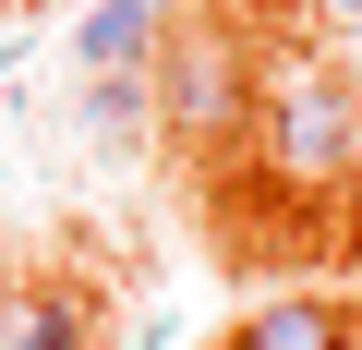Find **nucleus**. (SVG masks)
I'll use <instances>...</instances> for the list:
<instances>
[{
  "label": "nucleus",
  "mask_w": 362,
  "mask_h": 350,
  "mask_svg": "<svg viewBox=\"0 0 362 350\" xmlns=\"http://www.w3.org/2000/svg\"><path fill=\"white\" fill-rule=\"evenodd\" d=\"M157 37H169L157 0H97V13L73 25V61H85V73H145V61H157Z\"/></svg>",
  "instance_id": "nucleus-5"
},
{
  "label": "nucleus",
  "mask_w": 362,
  "mask_h": 350,
  "mask_svg": "<svg viewBox=\"0 0 362 350\" xmlns=\"http://www.w3.org/2000/svg\"><path fill=\"white\" fill-rule=\"evenodd\" d=\"M350 194H362V169H350Z\"/></svg>",
  "instance_id": "nucleus-10"
},
{
  "label": "nucleus",
  "mask_w": 362,
  "mask_h": 350,
  "mask_svg": "<svg viewBox=\"0 0 362 350\" xmlns=\"http://www.w3.org/2000/svg\"><path fill=\"white\" fill-rule=\"evenodd\" d=\"M350 85H362V37H350Z\"/></svg>",
  "instance_id": "nucleus-8"
},
{
  "label": "nucleus",
  "mask_w": 362,
  "mask_h": 350,
  "mask_svg": "<svg viewBox=\"0 0 362 350\" xmlns=\"http://www.w3.org/2000/svg\"><path fill=\"white\" fill-rule=\"evenodd\" d=\"M242 133H254V157H266V182H290V194H350V169H362V85H350V61H314V49L266 61Z\"/></svg>",
  "instance_id": "nucleus-1"
},
{
  "label": "nucleus",
  "mask_w": 362,
  "mask_h": 350,
  "mask_svg": "<svg viewBox=\"0 0 362 350\" xmlns=\"http://www.w3.org/2000/svg\"><path fill=\"white\" fill-rule=\"evenodd\" d=\"M145 109H157L169 133H230V121L254 109V73H242V49H230L218 25H169L157 61H145Z\"/></svg>",
  "instance_id": "nucleus-2"
},
{
  "label": "nucleus",
  "mask_w": 362,
  "mask_h": 350,
  "mask_svg": "<svg viewBox=\"0 0 362 350\" xmlns=\"http://www.w3.org/2000/svg\"><path fill=\"white\" fill-rule=\"evenodd\" d=\"M230 350H362V314L326 302V290H278L230 326Z\"/></svg>",
  "instance_id": "nucleus-3"
},
{
  "label": "nucleus",
  "mask_w": 362,
  "mask_h": 350,
  "mask_svg": "<svg viewBox=\"0 0 362 350\" xmlns=\"http://www.w3.org/2000/svg\"><path fill=\"white\" fill-rule=\"evenodd\" d=\"M0 350H97V338H85V290H61V278H0Z\"/></svg>",
  "instance_id": "nucleus-4"
},
{
  "label": "nucleus",
  "mask_w": 362,
  "mask_h": 350,
  "mask_svg": "<svg viewBox=\"0 0 362 350\" xmlns=\"http://www.w3.org/2000/svg\"><path fill=\"white\" fill-rule=\"evenodd\" d=\"M0 73H13V49H0Z\"/></svg>",
  "instance_id": "nucleus-9"
},
{
  "label": "nucleus",
  "mask_w": 362,
  "mask_h": 350,
  "mask_svg": "<svg viewBox=\"0 0 362 350\" xmlns=\"http://www.w3.org/2000/svg\"><path fill=\"white\" fill-rule=\"evenodd\" d=\"M314 13H326V25H338V37H362V0H314Z\"/></svg>",
  "instance_id": "nucleus-7"
},
{
  "label": "nucleus",
  "mask_w": 362,
  "mask_h": 350,
  "mask_svg": "<svg viewBox=\"0 0 362 350\" xmlns=\"http://www.w3.org/2000/svg\"><path fill=\"white\" fill-rule=\"evenodd\" d=\"M85 121H97V133H133V121H157V109H145V73H97Z\"/></svg>",
  "instance_id": "nucleus-6"
}]
</instances>
